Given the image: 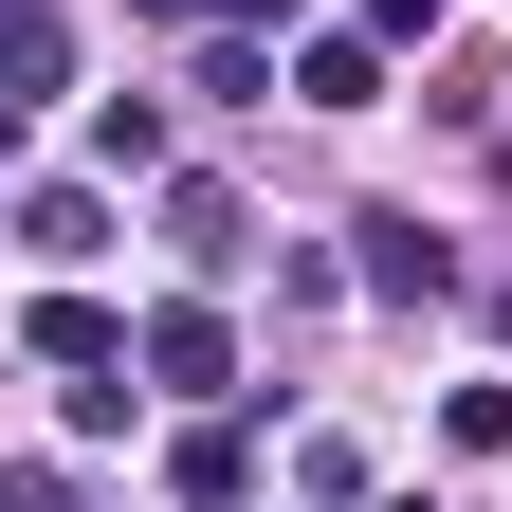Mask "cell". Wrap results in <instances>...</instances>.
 I'll list each match as a JSON object with an SVG mask.
<instances>
[{
	"instance_id": "4fadbf2b",
	"label": "cell",
	"mask_w": 512,
	"mask_h": 512,
	"mask_svg": "<svg viewBox=\"0 0 512 512\" xmlns=\"http://www.w3.org/2000/svg\"><path fill=\"white\" fill-rule=\"evenodd\" d=\"M0 256H19V202H0Z\"/></svg>"
},
{
	"instance_id": "8992f818",
	"label": "cell",
	"mask_w": 512,
	"mask_h": 512,
	"mask_svg": "<svg viewBox=\"0 0 512 512\" xmlns=\"http://www.w3.org/2000/svg\"><path fill=\"white\" fill-rule=\"evenodd\" d=\"M0 92H74V19L55 0H0Z\"/></svg>"
},
{
	"instance_id": "9c48e42d",
	"label": "cell",
	"mask_w": 512,
	"mask_h": 512,
	"mask_svg": "<svg viewBox=\"0 0 512 512\" xmlns=\"http://www.w3.org/2000/svg\"><path fill=\"white\" fill-rule=\"evenodd\" d=\"M128 403H147L128 366H74V384H55V421H74V439H128Z\"/></svg>"
},
{
	"instance_id": "5b68a950",
	"label": "cell",
	"mask_w": 512,
	"mask_h": 512,
	"mask_svg": "<svg viewBox=\"0 0 512 512\" xmlns=\"http://www.w3.org/2000/svg\"><path fill=\"white\" fill-rule=\"evenodd\" d=\"M293 110H384V37H366V19L311 37V55H293Z\"/></svg>"
},
{
	"instance_id": "7c38bea8",
	"label": "cell",
	"mask_w": 512,
	"mask_h": 512,
	"mask_svg": "<svg viewBox=\"0 0 512 512\" xmlns=\"http://www.w3.org/2000/svg\"><path fill=\"white\" fill-rule=\"evenodd\" d=\"M421 19H439V0H366V37H384V55H403V37H421Z\"/></svg>"
},
{
	"instance_id": "ba28073f",
	"label": "cell",
	"mask_w": 512,
	"mask_h": 512,
	"mask_svg": "<svg viewBox=\"0 0 512 512\" xmlns=\"http://www.w3.org/2000/svg\"><path fill=\"white\" fill-rule=\"evenodd\" d=\"M128 165H165V110H147V92H110V110H92V183H128Z\"/></svg>"
},
{
	"instance_id": "7a4b0ae2",
	"label": "cell",
	"mask_w": 512,
	"mask_h": 512,
	"mask_svg": "<svg viewBox=\"0 0 512 512\" xmlns=\"http://www.w3.org/2000/svg\"><path fill=\"white\" fill-rule=\"evenodd\" d=\"M348 238H366V293H384V311H439V293H458V238H421L403 202H384V220H348Z\"/></svg>"
},
{
	"instance_id": "3957f363",
	"label": "cell",
	"mask_w": 512,
	"mask_h": 512,
	"mask_svg": "<svg viewBox=\"0 0 512 512\" xmlns=\"http://www.w3.org/2000/svg\"><path fill=\"white\" fill-rule=\"evenodd\" d=\"M165 238H183V275H238V256H256V202H238V183H165Z\"/></svg>"
},
{
	"instance_id": "5bb4252c",
	"label": "cell",
	"mask_w": 512,
	"mask_h": 512,
	"mask_svg": "<svg viewBox=\"0 0 512 512\" xmlns=\"http://www.w3.org/2000/svg\"><path fill=\"white\" fill-rule=\"evenodd\" d=\"M494 330H512V293H494Z\"/></svg>"
},
{
	"instance_id": "30bf717a",
	"label": "cell",
	"mask_w": 512,
	"mask_h": 512,
	"mask_svg": "<svg viewBox=\"0 0 512 512\" xmlns=\"http://www.w3.org/2000/svg\"><path fill=\"white\" fill-rule=\"evenodd\" d=\"M165 494H202V512H238V421H202V439H183V458H165Z\"/></svg>"
},
{
	"instance_id": "6da1fadb",
	"label": "cell",
	"mask_w": 512,
	"mask_h": 512,
	"mask_svg": "<svg viewBox=\"0 0 512 512\" xmlns=\"http://www.w3.org/2000/svg\"><path fill=\"white\" fill-rule=\"evenodd\" d=\"M128 348H147V384H165V403H220V384H238V330H220L202 293H165V311H147Z\"/></svg>"
},
{
	"instance_id": "52a82bcc",
	"label": "cell",
	"mask_w": 512,
	"mask_h": 512,
	"mask_svg": "<svg viewBox=\"0 0 512 512\" xmlns=\"http://www.w3.org/2000/svg\"><path fill=\"white\" fill-rule=\"evenodd\" d=\"M37 366H55V384H74V366H147V348H128V330H110V311H92V293H37Z\"/></svg>"
},
{
	"instance_id": "277c9868",
	"label": "cell",
	"mask_w": 512,
	"mask_h": 512,
	"mask_svg": "<svg viewBox=\"0 0 512 512\" xmlns=\"http://www.w3.org/2000/svg\"><path fill=\"white\" fill-rule=\"evenodd\" d=\"M19 256H55V275L110 256V183H37V202H19Z\"/></svg>"
},
{
	"instance_id": "8fae6325",
	"label": "cell",
	"mask_w": 512,
	"mask_h": 512,
	"mask_svg": "<svg viewBox=\"0 0 512 512\" xmlns=\"http://www.w3.org/2000/svg\"><path fill=\"white\" fill-rule=\"evenodd\" d=\"M147 19H293V0H147Z\"/></svg>"
}]
</instances>
